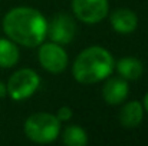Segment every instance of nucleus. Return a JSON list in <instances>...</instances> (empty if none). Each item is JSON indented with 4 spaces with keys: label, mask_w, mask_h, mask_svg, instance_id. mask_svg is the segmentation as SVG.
Returning <instances> with one entry per match:
<instances>
[{
    "label": "nucleus",
    "mask_w": 148,
    "mask_h": 146,
    "mask_svg": "<svg viewBox=\"0 0 148 146\" xmlns=\"http://www.w3.org/2000/svg\"><path fill=\"white\" fill-rule=\"evenodd\" d=\"M40 77L32 69H20L14 72L7 82V95L13 100H25L30 97L39 88Z\"/></svg>",
    "instance_id": "20e7f679"
},
{
    "label": "nucleus",
    "mask_w": 148,
    "mask_h": 146,
    "mask_svg": "<svg viewBox=\"0 0 148 146\" xmlns=\"http://www.w3.org/2000/svg\"><path fill=\"white\" fill-rule=\"evenodd\" d=\"M72 116H73V112H72V109L68 107V106H62V107L58 110V113H56V117H58L60 122H66V120L72 119Z\"/></svg>",
    "instance_id": "4468645a"
},
{
    "label": "nucleus",
    "mask_w": 148,
    "mask_h": 146,
    "mask_svg": "<svg viewBox=\"0 0 148 146\" xmlns=\"http://www.w3.org/2000/svg\"><path fill=\"white\" fill-rule=\"evenodd\" d=\"M6 95H7V86L0 82V99H3Z\"/></svg>",
    "instance_id": "2eb2a0df"
},
{
    "label": "nucleus",
    "mask_w": 148,
    "mask_h": 146,
    "mask_svg": "<svg viewBox=\"0 0 148 146\" xmlns=\"http://www.w3.org/2000/svg\"><path fill=\"white\" fill-rule=\"evenodd\" d=\"M39 63L45 70L50 73H60L68 66V53L62 45H58L55 42L50 43H40L39 45Z\"/></svg>",
    "instance_id": "423d86ee"
},
{
    "label": "nucleus",
    "mask_w": 148,
    "mask_h": 146,
    "mask_svg": "<svg viewBox=\"0 0 148 146\" xmlns=\"http://www.w3.org/2000/svg\"><path fill=\"white\" fill-rule=\"evenodd\" d=\"M144 117V106L138 100L125 103L119 112V122L125 128H137L141 125Z\"/></svg>",
    "instance_id": "9d476101"
},
{
    "label": "nucleus",
    "mask_w": 148,
    "mask_h": 146,
    "mask_svg": "<svg viewBox=\"0 0 148 146\" xmlns=\"http://www.w3.org/2000/svg\"><path fill=\"white\" fill-rule=\"evenodd\" d=\"M76 35V24L69 14L60 13L56 14L52 22L48 23L46 36H49L52 42L58 45H68L73 40Z\"/></svg>",
    "instance_id": "0eeeda50"
},
{
    "label": "nucleus",
    "mask_w": 148,
    "mask_h": 146,
    "mask_svg": "<svg viewBox=\"0 0 148 146\" xmlns=\"http://www.w3.org/2000/svg\"><path fill=\"white\" fill-rule=\"evenodd\" d=\"M111 24L114 27V30L116 33L121 35H130L132 33L137 26H138V17L137 14L127 9V7H121L112 12L111 14Z\"/></svg>",
    "instance_id": "1a4fd4ad"
},
{
    "label": "nucleus",
    "mask_w": 148,
    "mask_h": 146,
    "mask_svg": "<svg viewBox=\"0 0 148 146\" xmlns=\"http://www.w3.org/2000/svg\"><path fill=\"white\" fill-rule=\"evenodd\" d=\"M114 67V57L106 49L91 46L82 50L75 59L72 66V75L76 82L84 85H92L109 77Z\"/></svg>",
    "instance_id": "f03ea898"
},
{
    "label": "nucleus",
    "mask_w": 148,
    "mask_h": 146,
    "mask_svg": "<svg viewBox=\"0 0 148 146\" xmlns=\"http://www.w3.org/2000/svg\"><path fill=\"white\" fill-rule=\"evenodd\" d=\"M143 106H144V109H145V112L148 113V93L144 96V102H143Z\"/></svg>",
    "instance_id": "dca6fc26"
},
{
    "label": "nucleus",
    "mask_w": 148,
    "mask_h": 146,
    "mask_svg": "<svg viewBox=\"0 0 148 146\" xmlns=\"http://www.w3.org/2000/svg\"><path fill=\"white\" fill-rule=\"evenodd\" d=\"M19 57L20 53L16 43L12 42L9 37L7 39L0 37V67L3 69L13 67L19 62Z\"/></svg>",
    "instance_id": "f8f14e48"
},
{
    "label": "nucleus",
    "mask_w": 148,
    "mask_h": 146,
    "mask_svg": "<svg viewBox=\"0 0 148 146\" xmlns=\"http://www.w3.org/2000/svg\"><path fill=\"white\" fill-rule=\"evenodd\" d=\"M108 0H72L75 16L88 24L102 22L108 16Z\"/></svg>",
    "instance_id": "39448f33"
},
{
    "label": "nucleus",
    "mask_w": 148,
    "mask_h": 146,
    "mask_svg": "<svg viewBox=\"0 0 148 146\" xmlns=\"http://www.w3.org/2000/svg\"><path fill=\"white\" fill-rule=\"evenodd\" d=\"M3 32L14 43L25 48H36L43 43L46 37L48 22L39 10L20 6L4 14Z\"/></svg>",
    "instance_id": "f257e3e1"
},
{
    "label": "nucleus",
    "mask_w": 148,
    "mask_h": 146,
    "mask_svg": "<svg viewBox=\"0 0 148 146\" xmlns=\"http://www.w3.org/2000/svg\"><path fill=\"white\" fill-rule=\"evenodd\" d=\"M25 135L32 142L50 143L60 135V120L52 113H33L25 122Z\"/></svg>",
    "instance_id": "7ed1b4c3"
},
{
    "label": "nucleus",
    "mask_w": 148,
    "mask_h": 146,
    "mask_svg": "<svg viewBox=\"0 0 148 146\" xmlns=\"http://www.w3.org/2000/svg\"><path fill=\"white\" fill-rule=\"evenodd\" d=\"M128 92V80L124 77H109L102 88V97L108 105H119L127 99Z\"/></svg>",
    "instance_id": "6e6552de"
},
{
    "label": "nucleus",
    "mask_w": 148,
    "mask_h": 146,
    "mask_svg": "<svg viewBox=\"0 0 148 146\" xmlns=\"http://www.w3.org/2000/svg\"><path fill=\"white\" fill-rule=\"evenodd\" d=\"M62 142L68 146H85L88 143V135L81 126L71 125L63 130Z\"/></svg>",
    "instance_id": "ddd939ff"
},
{
    "label": "nucleus",
    "mask_w": 148,
    "mask_h": 146,
    "mask_svg": "<svg viewBox=\"0 0 148 146\" xmlns=\"http://www.w3.org/2000/svg\"><path fill=\"white\" fill-rule=\"evenodd\" d=\"M115 67L125 80H138L144 73V65L137 57H122L116 62Z\"/></svg>",
    "instance_id": "9b49d317"
}]
</instances>
